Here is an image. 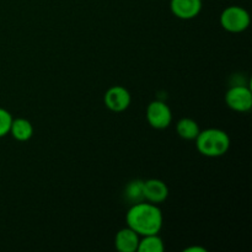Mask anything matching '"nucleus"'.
Listing matches in <instances>:
<instances>
[{
	"instance_id": "7",
	"label": "nucleus",
	"mask_w": 252,
	"mask_h": 252,
	"mask_svg": "<svg viewBox=\"0 0 252 252\" xmlns=\"http://www.w3.org/2000/svg\"><path fill=\"white\" fill-rule=\"evenodd\" d=\"M202 0H171L170 10L172 14L181 20H191L198 16L202 11Z\"/></svg>"
},
{
	"instance_id": "8",
	"label": "nucleus",
	"mask_w": 252,
	"mask_h": 252,
	"mask_svg": "<svg viewBox=\"0 0 252 252\" xmlns=\"http://www.w3.org/2000/svg\"><path fill=\"white\" fill-rule=\"evenodd\" d=\"M143 191H144L145 201L154 204L162 203L169 197V189H167L166 184L158 179H150L144 181Z\"/></svg>"
},
{
	"instance_id": "1",
	"label": "nucleus",
	"mask_w": 252,
	"mask_h": 252,
	"mask_svg": "<svg viewBox=\"0 0 252 252\" xmlns=\"http://www.w3.org/2000/svg\"><path fill=\"white\" fill-rule=\"evenodd\" d=\"M127 226L139 236L155 235L161 231L164 216L158 204L143 201L130 206L126 214Z\"/></svg>"
},
{
	"instance_id": "13",
	"label": "nucleus",
	"mask_w": 252,
	"mask_h": 252,
	"mask_svg": "<svg viewBox=\"0 0 252 252\" xmlns=\"http://www.w3.org/2000/svg\"><path fill=\"white\" fill-rule=\"evenodd\" d=\"M143 185L144 181L140 180H133L129 184L126 186L125 189V198L127 199L129 203L134 204L138 202H143L144 199V191H143Z\"/></svg>"
},
{
	"instance_id": "11",
	"label": "nucleus",
	"mask_w": 252,
	"mask_h": 252,
	"mask_svg": "<svg viewBox=\"0 0 252 252\" xmlns=\"http://www.w3.org/2000/svg\"><path fill=\"white\" fill-rule=\"evenodd\" d=\"M199 126L192 118H181L176 123V132L180 138L185 140H194L199 133Z\"/></svg>"
},
{
	"instance_id": "15",
	"label": "nucleus",
	"mask_w": 252,
	"mask_h": 252,
	"mask_svg": "<svg viewBox=\"0 0 252 252\" xmlns=\"http://www.w3.org/2000/svg\"><path fill=\"white\" fill-rule=\"evenodd\" d=\"M185 252H206L207 250L202 246H191V248H187L184 250Z\"/></svg>"
},
{
	"instance_id": "14",
	"label": "nucleus",
	"mask_w": 252,
	"mask_h": 252,
	"mask_svg": "<svg viewBox=\"0 0 252 252\" xmlns=\"http://www.w3.org/2000/svg\"><path fill=\"white\" fill-rule=\"evenodd\" d=\"M12 116L5 108L0 107V138L5 137L10 133V127L12 123Z\"/></svg>"
},
{
	"instance_id": "2",
	"label": "nucleus",
	"mask_w": 252,
	"mask_h": 252,
	"mask_svg": "<svg viewBox=\"0 0 252 252\" xmlns=\"http://www.w3.org/2000/svg\"><path fill=\"white\" fill-rule=\"evenodd\" d=\"M194 140L197 150L203 157H223L230 148V138L228 133L219 128H207L204 130H199Z\"/></svg>"
},
{
	"instance_id": "12",
	"label": "nucleus",
	"mask_w": 252,
	"mask_h": 252,
	"mask_svg": "<svg viewBox=\"0 0 252 252\" xmlns=\"http://www.w3.org/2000/svg\"><path fill=\"white\" fill-rule=\"evenodd\" d=\"M165 250L164 240L159 236V234L155 235H145L139 239V245H138V252H162Z\"/></svg>"
},
{
	"instance_id": "6",
	"label": "nucleus",
	"mask_w": 252,
	"mask_h": 252,
	"mask_svg": "<svg viewBox=\"0 0 252 252\" xmlns=\"http://www.w3.org/2000/svg\"><path fill=\"white\" fill-rule=\"evenodd\" d=\"M103 101L108 110L118 113L123 112L129 107L132 97L127 89L121 85H115L106 91Z\"/></svg>"
},
{
	"instance_id": "3",
	"label": "nucleus",
	"mask_w": 252,
	"mask_h": 252,
	"mask_svg": "<svg viewBox=\"0 0 252 252\" xmlns=\"http://www.w3.org/2000/svg\"><path fill=\"white\" fill-rule=\"evenodd\" d=\"M219 21L225 31L230 32V33H240L249 29L251 19L248 10L244 9L243 6L233 5V6H228L223 10Z\"/></svg>"
},
{
	"instance_id": "4",
	"label": "nucleus",
	"mask_w": 252,
	"mask_h": 252,
	"mask_svg": "<svg viewBox=\"0 0 252 252\" xmlns=\"http://www.w3.org/2000/svg\"><path fill=\"white\" fill-rule=\"evenodd\" d=\"M147 121L155 129H166L172 122L171 108L164 101H152L147 107Z\"/></svg>"
},
{
	"instance_id": "9",
	"label": "nucleus",
	"mask_w": 252,
	"mask_h": 252,
	"mask_svg": "<svg viewBox=\"0 0 252 252\" xmlns=\"http://www.w3.org/2000/svg\"><path fill=\"white\" fill-rule=\"evenodd\" d=\"M139 245V235L130 228L118 230L115 238V246L120 252H135Z\"/></svg>"
},
{
	"instance_id": "10",
	"label": "nucleus",
	"mask_w": 252,
	"mask_h": 252,
	"mask_svg": "<svg viewBox=\"0 0 252 252\" xmlns=\"http://www.w3.org/2000/svg\"><path fill=\"white\" fill-rule=\"evenodd\" d=\"M9 134L17 142H27L33 135V126L26 118H16L12 120Z\"/></svg>"
},
{
	"instance_id": "5",
	"label": "nucleus",
	"mask_w": 252,
	"mask_h": 252,
	"mask_svg": "<svg viewBox=\"0 0 252 252\" xmlns=\"http://www.w3.org/2000/svg\"><path fill=\"white\" fill-rule=\"evenodd\" d=\"M225 102L235 112H249L252 107V93L245 85L231 86L225 94Z\"/></svg>"
}]
</instances>
